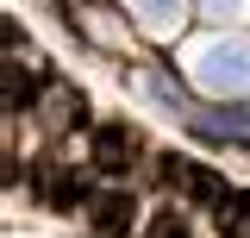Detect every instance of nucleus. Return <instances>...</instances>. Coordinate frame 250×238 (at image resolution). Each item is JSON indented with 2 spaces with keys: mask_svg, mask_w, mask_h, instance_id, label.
I'll use <instances>...</instances> for the list:
<instances>
[{
  "mask_svg": "<svg viewBox=\"0 0 250 238\" xmlns=\"http://www.w3.org/2000/svg\"><path fill=\"white\" fill-rule=\"evenodd\" d=\"M188 69H194V82L207 94L244 100L250 94V38H207V44L188 57Z\"/></svg>",
  "mask_w": 250,
  "mask_h": 238,
  "instance_id": "nucleus-1",
  "label": "nucleus"
},
{
  "mask_svg": "<svg viewBox=\"0 0 250 238\" xmlns=\"http://www.w3.org/2000/svg\"><path fill=\"white\" fill-rule=\"evenodd\" d=\"M182 13H188V0H131V19L144 31H156V38L182 31Z\"/></svg>",
  "mask_w": 250,
  "mask_h": 238,
  "instance_id": "nucleus-2",
  "label": "nucleus"
},
{
  "mask_svg": "<svg viewBox=\"0 0 250 238\" xmlns=\"http://www.w3.org/2000/svg\"><path fill=\"white\" fill-rule=\"evenodd\" d=\"M219 232L225 238H250V188L219 194Z\"/></svg>",
  "mask_w": 250,
  "mask_h": 238,
  "instance_id": "nucleus-3",
  "label": "nucleus"
},
{
  "mask_svg": "<svg viewBox=\"0 0 250 238\" xmlns=\"http://www.w3.org/2000/svg\"><path fill=\"white\" fill-rule=\"evenodd\" d=\"M163 176H169V182H194V194H219V188H225L213 169H200V163H182V157H169V163H163Z\"/></svg>",
  "mask_w": 250,
  "mask_h": 238,
  "instance_id": "nucleus-4",
  "label": "nucleus"
},
{
  "mask_svg": "<svg viewBox=\"0 0 250 238\" xmlns=\"http://www.w3.org/2000/svg\"><path fill=\"white\" fill-rule=\"evenodd\" d=\"M200 6H207L213 19H244L250 13V0H200Z\"/></svg>",
  "mask_w": 250,
  "mask_h": 238,
  "instance_id": "nucleus-5",
  "label": "nucleus"
},
{
  "mask_svg": "<svg viewBox=\"0 0 250 238\" xmlns=\"http://www.w3.org/2000/svg\"><path fill=\"white\" fill-rule=\"evenodd\" d=\"M100 157L119 163V157H125V132H100Z\"/></svg>",
  "mask_w": 250,
  "mask_h": 238,
  "instance_id": "nucleus-6",
  "label": "nucleus"
}]
</instances>
